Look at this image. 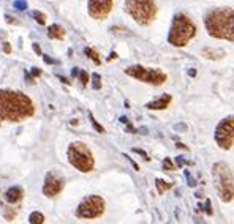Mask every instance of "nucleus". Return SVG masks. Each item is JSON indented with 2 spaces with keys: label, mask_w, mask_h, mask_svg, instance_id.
Segmentation results:
<instances>
[{
  "label": "nucleus",
  "mask_w": 234,
  "mask_h": 224,
  "mask_svg": "<svg viewBox=\"0 0 234 224\" xmlns=\"http://www.w3.org/2000/svg\"><path fill=\"white\" fill-rule=\"evenodd\" d=\"M214 186L217 189L218 197L223 202H232L234 197V179L231 166L226 163H215L212 166Z\"/></svg>",
  "instance_id": "4"
},
{
  "label": "nucleus",
  "mask_w": 234,
  "mask_h": 224,
  "mask_svg": "<svg viewBox=\"0 0 234 224\" xmlns=\"http://www.w3.org/2000/svg\"><path fill=\"white\" fill-rule=\"evenodd\" d=\"M206 59H209V60H220L226 55V51H223V49H212V47H204L202 49V52H201Z\"/></svg>",
  "instance_id": "14"
},
{
  "label": "nucleus",
  "mask_w": 234,
  "mask_h": 224,
  "mask_svg": "<svg viewBox=\"0 0 234 224\" xmlns=\"http://www.w3.org/2000/svg\"><path fill=\"white\" fill-rule=\"evenodd\" d=\"M185 177H187V183H188V186H192V188H193V186H196V182H195V179L190 175L188 172H185Z\"/></svg>",
  "instance_id": "29"
},
{
  "label": "nucleus",
  "mask_w": 234,
  "mask_h": 224,
  "mask_svg": "<svg viewBox=\"0 0 234 224\" xmlns=\"http://www.w3.org/2000/svg\"><path fill=\"white\" fill-rule=\"evenodd\" d=\"M22 196H24V191H22L21 186H13V188H10V189L5 193V199H7L8 204H16V202H19L21 199H22Z\"/></svg>",
  "instance_id": "13"
},
{
  "label": "nucleus",
  "mask_w": 234,
  "mask_h": 224,
  "mask_svg": "<svg viewBox=\"0 0 234 224\" xmlns=\"http://www.w3.org/2000/svg\"><path fill=\"white\" fill-rule=\"evenodd\" d=\"M123 156H125V158H127V160H128V161H130V163H132V166H133V169H135V170H139V166H138V164H136V163H135V161H133V160H132V158H130V156H128V155H127V153H125V155H123Z\"/></svg>",
  "instance_id": "32"
},
{
  "label": "nucleus",
  "mask_w": 234,
  "mask_h": 224,
  "mask_svg": "<svg viewBox=\"0 0 234 224\" xmlns=\"http://www.w3.org/2000/svg\"><path fill=\"white\" fill-rule=\"evenodd\" d=\"M120 122H122V123H125V125H127V123H130V120H128L127 117H120Z\"/></svg>",
  "instance_id": "38"
},
{
  "label": "nucleus",
  "mask_w": 234,
  "mask_h": 224,
  "mask_svg": "<svg viewBox=\"0 0 234 224\" xmlns=\"http://www.w3.org/2000/svg\"><path fill=\"white\" fill-rule=\"evenodd\" d=\"M171 101H172L171 95H163L162 98L157 99V101H150V103H147L146 107H147V109H152V111H163V109H166V107L171 104Z\"/></svg>",
  "instance_id": "12"
},
{
  "label": "nucleus",
  "mask_w": 234,
  "mask_h": 224,
  "mask_svg": "<svg viewBox=\"0 0 234 224\" xmlns=\"http://www.w3.org/2000/svg\"><path fill=\"white\" fill-rule=\"evenodd\" d=\"M29 222L30 224H41V222H44V215L40 212H33L29 216Z\"/></svg>",
  "instance_id": "18"
},
{
  "label": "nucleus",
  "mask_w": 234,
  "mask_h": 224,
  "mask_svg": "<svg viewBox=\"0 0 234 224\" xmlns=\"http://www.w3.org/2000/svg\"><path fill=\"white\" fill-rule=\"evenodd\" d=\"M77 76H79L82 85H87V84H89V74H87V71H79V73H77Z\"/></svg>",
  "instance_id": "24"
},
{
  "label": "nucleus",
  "mask_w": 234,
  "mask_h": 224,
  "mask_svg": "<svg viewBox=\"0 0 234 224\" xmlns=\"http://www.w3.org/2000/svg\"><path fill=\"white\" fill-rule=\"evenodd\" d=\"M234 141V117L229 115L223 118L215 128V142L223 150H229Z\"/></svg>",
  "instance_id": "9"
},
{
  "label": "nucleus",
  "mask_w": 234,
  "mask_h": 224,
  "mask_svg": "<svg viewBox=\"0 0 234 224\" xmlns=\"http://www.w3.org/2000/svg\"><path fill=\"white\" fill-rule=\"evenodd\" d=\"M3 52H5V54H10V52H11V46H10V43H3Z\"/></svg>",
  "instance_id": "33"
},
{
  "label": "nucleus",
  "mask_w": 234,
  "mask_h": 224,
  "mask_svg": "<svg viewBox=\"0 0 234 224\" xmlns=\"http://www.w3.org/2000/svg\"><path fill=\"white\" fill-rule=\"evenodd\" d=\"M32 17L40 24V26H44L46 24V14L44 13H41V11H38V10H35V11H32Z\"/></svg>",
  "instance_id": "19"
},
{
  "label": "nucleus",
  "mask_w": 234,
  "mask_h": 224,
  "mask_svg": "<svg viewBox=\"0 0 234 224\" xmlns=\"http://www.w3.org/2000/svg\"><path fill=\"white\" fill-rule=\"evenodd\" d=\"M7 221H13L16 218V212L13 210V207H5V213H3Z\"/></svg>",
  "instance_id": "22"
},
{
  "label": "nucleus",
  "mask_w": 234,
  "mask_h": 224,
  "mask_svg": "<svg viewBox=\"0 0 234 224\" xmlns=\"http://www.w3.org/2000/svg\"><path fill=\"white\" fill-rule=\"evenodd\" d=\"M14 8L19 10V11L27 10V2H25V0H16V2H14Z\"/></svg>",
  "instance_id": "23"
},
{
  "label": "nucleus",
  "mask_w": 234,
  "mask_h": 224,
  "mask_svg": "<svg viewBox=\"0 0 234 224\" xmlns=\"http://www.w3.org/2000/svg\"><path fill=\"white\" fill-rule=\"evenodd\" d=\"M105 199L101 196H87L82 199V202L79 204L76 210V216L81 219H93L100 218L105 213Z\"/></svg>",
  "instance_id": "8"
},
{
  "label": "nucleus",
  "mask_w": 234,
  "mask_h": 224,
  "mask_svg": "<svg viewBox=\"0 0 234 224\" xmlns=\"http://www.w3.org/2000/svg\"><path fill=\"white\" fill-rule=\"evenodd\" d=\"M133 152H135V153H138V155H141V156H144V160H146V161H149V160H150V156L147 155V152H144L142 148L135 147V148H133Z\"/></svg>",
  "instance_id": "27"
},
{
  "label": "nucleus",
  "mask_w": 234,
  "mask_h": 224,
  "mask_svg": "<svg viewBox=\"0 0 234 224\" xmlns=\"http://www.w3.org/2000/svg\"><path fill=\"white\" fill-rule=\"evenodd\" d=\"M125 74L141 81V82L152 84V85H162L166 82V74L158 68H147V66H141V65H133V66L125 68Z\"/></svg>",
  "instance_id": "7"
},
{
  "label": "nucleus",
  "mask_w": 234,
  "mask_h": 224,
  "mask_svg": "<svg viewBox=\"0 0 234 224\" xmlns=\"http://www.w3.org/2000/svg\"><path fill=\"white\" fill-rule=\"evenodd\" d=\"M92 87L95 88V90H100L101 88V76L98 73H93L92 74Z\"/></svg>",
  "instance_id": "21"
},
{
  "label": "nucleus",
  "mask_w": 234,
  "mask_h": 224,
  "mask_svg": "<svg viewBox=\"0 0 234 224\" xmlns=\"http://www.w3.org/2000/svg\"><path fill=\"white\" fill-rule=\"evenodd\" d=\"M32 47H33V51H35V54H37V55H41V49H40V46H38L37 43H33V44H32Z\"/></svg>",
  "instance_id": "34"
},
{
  "label": "nucleus",
  "mask_w": 234,
  "mask_h": 224,
  "mask_svg": "<svg viewBox=\"0 0 234 224\" xmlns=\"http://www.w3.org/2000/svg\"><path fill=\"white\" fill-rule=\"evenodd\" d=\"M84 54H86L90 60H93V63H95V65H100V63H101V59L98 57V52H97V51H93L92 47H86V49H84Z\"/></svg>",
  "instance_id": "17"
},
{
  "label": "nucleus",
  "mask_w": 234,
  "mask_h": 224,
  "mask_svg": "<svg viewBox=\"0 0 234 224\" xmlns=\"http://www.w3.org/2000/svg\"><path fill=\"white\" fill-rule=\"evenodd\" d=\"M202 210H206V213L207 215H214V210H212V204H211V201H209V199H206V207L202 208Z\"/></svg>",
  "instance_id": "28"
},
{
  "label": "nucleus",
  "mask_w": 234,
  "mask_h": 224,
  "mask_svg": "<svg viewBox=\"0 0 234 224\" xmlns=\"http://www.w3.org/2000/svg\"><path fill=\"white\" fill-rule=\"evenodd\" d=\"M184 163H185V161L182 160V156H177V158H176V164H177V167H182V166H184Z\"/></svg>",
  "instance_id": "36"
},
{
  "label": "nucleus",
  "mask_w": 234,
  "mask_h": 224,
  "mask_svg": "<svg viewBox=\"0 0 234 224\" xmlns=\"http://www.w3.org/2000/svg\"><path fill=\"white\" fill-rule=\"evenodd\" d=\"M77 73H79V69L74 68V69H73V76H77Z\"/></svg>",
  "instance_id": "41"
},
{
  "label": "nucleus",
  "mask_w": 234,
  "mask_h": 224,
  "mask_svg": "<svg viewBox=\"0 0 234 224\" xmlns=\"http://www.w3.org/2000/svg\"><path fill=\"white\" fill-rule=\"evenodd\" d=\"M5 21H7L8 24H19L16 19H13V17H11V16H8V14H5Z\"/></svg>",
  "instance_id": "35"
},
{
  "label": "nucleus",
  "mask_w": 234,
  "mask_h": 224,
  "mask_svg": "<svg viewBox=\"0 0 234 224\" xmlns=\"http://www.w3.org/2000/svg\"><path fill=\"white\" fill-rule=\"evenodd\" d=\"M32 74H33L35 78H37V76H41V69H37V68H33V69H32Z\"/></svg>",
  "instance_id": "37"
},
{
  "label": "nucleus",
  "mask_w": 234,
  "mask_h": 224,
  "mask_svg": "<svg viewBox=\"0 0 234 224\" xmlns=\"http://www.w3.org/2000/svg\"><path fill=\"white\" fill-rule=\"evenodd\" d=\"M89 120H90L92 126L95 128V131H97V133H105V128H103V126L100 125V123L97 122V118L93 117V114H92V112H89Z\"/></svg>",
  "instance_id": "20"
},
{
  "label": "nucleus",
  "mask_w": 234,
  "mask_h": 224,
  "mask_svg": "<svg viewBox=\"0 0 234 224\" xmlns=\"http://www.w3.org/2000/svg\"><path fill=\"white\" fill-rule=\"evenodd\" d=\"M174 130H176V131H177V130H180V131H187L188 128H187L185 123H179V125H174Z\"/></svg>",
  "instance_id": "31"
},
{
  "label": "nucleus",
  "mask_w": 234,
  "mask_h": 224,
  "mask_svg": "<svg viewBox=\"0 0 234 224\" xmlns=\"http://www.w3.org/2000/svg\"><path fill=\"white\" fill-rule=\"evenodd\" d=\"M35 112L32 99L22 93L13 90H0V120L21 122L32 117Z\"/></svg>",
  "instance_id": "1"
},
{
  "label": "nucleus",
  "mask_w": 234,
  "mask_h": 224,
  "mask_svg": "<svg viewBox=\"0 0 234 224\" xmlns=\"http://www.w3.org/2000/svg\"><path fill=\"white\" fill-rule=\"evenodd\" d=\"M68 161L73 167H76L79 172H90L95 167V160L90 152V148L84 142H73L68 147L67 152Z\"/></svg>",
  "instance_id": "6"
},
{
  "label": "nucleus",
  "mask_w": 234,
  "mask_h": 224,
  "mask_svg": "<svg viewBox=\"0 0 234 224\" xmlns=\"http://www.w3.org/2000/svg\"><path fill=\"white\" fill-rule=\"evenodd\" d=\"M43 59H44V63H47V65H59V60H56V59H51L47 55H44Z\"/></svg>",
  "instance_id": "30"
},
{
  "label": "nucleus",
  "mask_w": 234,
  "mask_h": 224,
  "mask_svg": "<svg viewBox=\"0 0 234 224\" xmlns=\"http://www.w3.org/2000/svg\"><path fill=\"white\" fill-rule=\"evenodd\" d=\"M63 186H65L63 177H60L57 172H47L44 179V185H43V194L46 197H56L62 193Z\"/></svg>",
  "instance_id": "10"
},
{
  "label": "nucleus",
  "mask_w": 234,
  "mask_h": 224,
  "mask_svg": "<svg viewBox=\"0 0 234 224\" xmlns=\"http://www.w3.org/2000/svg\"><path fill=\"white\" fill-rule=\"evenodd\" d=\"M116 57H117V54H116V52H111V55L108 57V60H112V59H116Z\"/></svg>",
  "instance_id": "39"
},
{
  "label": "nucleus",
  "mask_w": 234,
  "mask_h": 224,
  "mask_svg": "<svg viewBox=\"0 0 234 224\" xmlns=\"http://www.w3.org/2000/svg\"><path fill=\"white\" fill-rule=\"evenodd\" d=\"M176 145H177V147H179V148H185V150H187V147H185V145H184V144H180V142H177V144H176Z\"/></svg>",
  "instance_id": "40"
},
{
  "label": "nucleus",
  "mask_w": 234,
  "mask_h": 224,
  "mask_svg": "<svg viewBox=\"0 0 234 224\" xmlns=\"http://www.w3.org/2000/svg\"><path fill=\"white\" fill-rule=\"evenodd\" d=\"M163 169H166V170H174L176 166L172 164V161H171L169 158H165V160H163Z\"/></svg>",
  "instance_id": "25"
},
{
  "label": "nucleus",
  "mask_w": 234,
  "mask_h": 224,
  "mask_svg": "<svg viewBox=\"0 0 234 224\" xmlns=\"http://www.w3.org/2000/svg\"><path fill=\"white\" fill-rule=\"evenodd\" d=\"M188 74H190V76H195V74H196V71H195V69H192V71H188Z\"/></svg>",
  "instance_id": "42"
},
{
  "label": "nucleus",
  "mask_w": 234,
  "mask_h": 224,
  "mask_svg": "<svg viewBox=\"0 0 234 224\" xmlns=\"http://www.w3.org/2000/svg\"><path fill=\"white\" fill-rule=\"evenodd\" d=\"M47 36L51 40H63L65 38V29L59 24H52L49 29H47Z\"/></svg>",
  "instance_id": "15"
},
{
  "label": "nucleus",
  "mask_w": 234,
  "mask_h": 224,
  "mask_svg": "<svg viewBox=\"0 0 234 224\" xmlns=\"http://www.w3.org/2000/svg\"><path fill=\"white\" fill-rule=\"evenodd\" d=\"M206 30L212 38L234 41V11L231 7L215 8L206 16Z\"/></svg>",
  "instance_id": "2"
},
{
  "label": "nucleus",
  "mask_w": 234,
  "mask_h": 224,
  "mask_svg": "<svg viewBox=\"0 0 234 224\" xmlns=\"http://www.w3.org/2000/svg\"><path fill=\"white\" fill-rule=\"evenodd\" d=\"M196 35L195 22L185 14H176L168 35V43L174 47H184Z\"/></svg>",
  "instance_id": "3"
},
{
  "label": "nucleus",
  "mask_w": 234,
  "mask_h": 224,
  "mask_svg": "<svg viewBox=\"0 0 234 224\" xmlns=\"http://www.w3.org/2000/svg\"><path fill=\"white\" fill-rule=\"evenodd\" d=\"M155 186H157V191H158V194H165L168 189H171V183L169 182H165V180H162V179H157L155 180Z\"/></svg>",
  "instance_id": "16"
},
{
  "label": "nucleus",
  "mask_w": 234,
  "mask_h": 224,
  "mask_svg": "<svg viewBox=\"0 0 234 224\" xmlns=\"http://www.w3.org/2000/svg\"><path fill=\"white\" fill-rule=\"evenodd\" d=\"M125 10L139 26H149L157 16V5L153 0H127Z\"/></svg>",
  "instance_id": "5"
},
{
  "label": "nucleus",
  "mask_w": 234,
  "mask_h": 224,
  "mask_svg": "<svg viewBox=\"0 0 234 224\" xmlns=\"http://www.w3.org/2000/svg\"><path fill=\"white\" fill-rule=\"evenodd\" d=\"M111 32H112V33H116V35H119V33L128 35V33H130V32H128V29H125V27H112V29H111Z\"/></svg>",
  "instance_id": "26"
},
{
  "label": "nucleus",
  "mask_w": 234,
  "mask_h": 224,
  "mask_svg": "<svg viewBox=\"0 0 234 224\" xmlns=\"http://www.w3.org/2000/svg\"><path fill=\"white\" fill-rule=\"evenodd\" d=\"M89 14L93 19L103 21L114 8V0H89Z\"/></svg>",
  "instance_id": "11"
}]
</instances>
